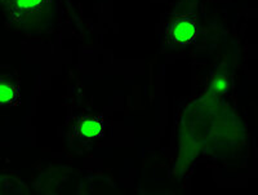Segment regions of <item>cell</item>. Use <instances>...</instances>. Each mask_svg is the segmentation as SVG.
<instances>
[{"label":"cell","mask_w":258,"mask_h":195,"mask_svg":"<svg viewBox=\"0 0 258 195\" xmlns=\"http://www.w3.org/2000/svg\"><path fill=\"white\" fill-rule=\"evenodd\" d=\"M80 132L87 139H98L102 136L103 125L98 119H85L80 124Z\"/></svg>","instance_id":"5"},{"label":"cell","mask_w":258,"mask_h":195,"mask_svg":"<svg viewBox=\"0 0 258 195\" xmlns=\"http://www.w3.org/2000/svg\"><path fill=\"white\" fill-rule=\"evenodd\" d=\"M52 0H0L6 22L16 31L40 33L52 17Z\"/></svg>","instance_id":"1"},{"label":"cell","mask_w":258,"mask_h":195,"mask_svg":"<svg viewBox=\"0 0 258 195\" xmlns=\"http://www.w3.org/2000/svg\"><path fill=\"white\" fill-rule=\"evenodd\" d=\"M169 36L178 44H188L197 36V26L188 18H179L170 25Z\"/></svg>","instance_id":"2"},{"label":"cell","mask_w":258,"mask_h":195,"mask_svg":"<svg viewBox=\"0 0 258 195\" xmlns=\"http://www.w3.org/2000/svg\"><path fill=\"white\" fill-rule=\"evenodd\" d=\"M18 86L9 78L0 75V106H12L17 102Z\"/></svg>","instance_id":"4"},{"label":"cell","mask_w":258,"mask_h":195,"mask_svg":"<svg viewBox=\"0 0 258 195\" xmlns=\"http://www.w3.org/2000/svg\"><path fill=\"white\" fill-rule=\"evenodd\" d=\"M0 195H31V191L21 178L9 173H0Z\"/></svg>","instance_id":"3"}]
</instances>
